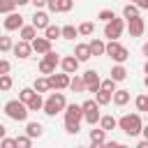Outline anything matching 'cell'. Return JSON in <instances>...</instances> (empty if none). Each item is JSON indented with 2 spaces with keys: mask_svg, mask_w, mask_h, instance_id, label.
Masks as SVG:
<instances>
[{
  "mask_svg": "<svg viewBox=\"0 0 148 148\" xmlns=\"http://www.w3.org/2000/svg\"><path fill=\"white\" fill-rule=\"evenodd\" d=\"M118 143H120V141H113V139H111V141H104V148H118Z\"/></svg>",
  "mask_w": 148,
  "mask_h": 148,
  "instance_id": "obj_45",
  "label": "cell"
},
{
  "mask_svg": "<svg viewBox=\"0 0 148 148\" xmlns=\"http://www.w3.org/2000/svg\"><path fill=\"white\" fill-rule=\"evenodd\" d=\"M0 148H16V139H9V136L0 139Z\"/></svg>",
  "mask_w": 148,
  "mask_h": 148,
  "instance_id": "obj_42",
  "label": "cell"
},
{
  "mask_svg": "<svg viewBox=\"0 0 148 148\" xmlns=\"http://www.w3.org/2000/svg\"><path fill=\"white\" fill-rule=\"evenodd\" d=\"M111 79L118 83V81H125L127 79V69H125V65H113L111 67Z\"/></svg>",
  "mask_w": 148,
  "mask_h": 148,
  "instance_id": "obj_24",
  "label": "cell"
},
{
  "mask_svg": "<svg viewBox=\"0 0 148 148\" xmlns=\"http://www.w3.org/2000/svg\"><path fill=\"white\" fill-rule=\"evenodd\" d=\"M79 65H81V62H79L74 56H65V58H60V69H62L65 74H76Z\"/></svg>",
  "mask_w": 148,
  "mask_h": 148,
  "instance_id": "obj_15",
  "label": "cell"
},
{
  "mask_svg": "<svg viewBox=\"0 0 148 148\" xmlns=\"http://www.w3.org/2000/svg\"><path fill=\"white\" fill-rule=\"evenodd\" d=\"M18 35H21V39H25V42H32L35 37H37V28L30 23V25H23L21 30H18Z\"/></svg>",
  "mask_w": 148,
  "mask_h": 148,
  "instance_id": "obj_23",
  "label": "cell"
},
{
  "mask_svg": "<svg viewBox=\"0 0 148 148\" xmlns=\"http://www.w3.org/2000/svg\"><path fill=\"white\" fill-rule=\"evenodd\" d=\"M44 37H46L49 42L58 39V37H60V28H58V25H51V23H49V25L44 28Z\"/></svg>",
  "mask_w": 148,
  "mask_h": 148,
  "instance_id": "obj_31",
  "label": "cell"
},
{
  "mask_svg": "<svg viewBox=\"0 0 148 148\" xmlns=\"http://www.w3.org/2000/svg\"><path fill=\"white\" fill-rule=\"evenodd\" d=\"M49 23H51V21H49V12H44V9H35V14H32V25H35L37 30H44Z\"/></svg>",
  "mask_w": 148,
  "mask_h": 148,
  "instance_id": "obj_16",
  "label": "cell"
},
{
  "mask_svg": "<svg viewBox=\"0 0 148 148\" xmlns=\"http://www.w3.org/2000/svg\"><path fill=\"white\" fill-rule=\"evenodd\" d=\"M123 30H125V18H111L106 25H104V37L106 39H118L120 35H123Z\"/></svg>",
  "mask_w": 148,
  "mask_h": 148,
  "instance_id": "obj_7",
  "label": "cell"
},
{
  "mask_svg": "<svg viewBox=\"0 0 148 148\" xmlns=\"http://www.w3.org/2000/svg\"><path fill=\"white\" fill-rule=\"evenodd\" d=\"M134 148H148V139H141V141H139Z\"/></svg>",
  "mask_w": 148,
  "mask_h": 148,
  "instance_id": "obj_47",
  "label": "cell"
},
{
  "mask_svg": "<svg viewBox=\"0 0 148 148\" xmlns=\"http://www.w3.org/2000/svg\"><path fill=\"white\" fill-rule=\"evenodd\" d=\"M141 136H143V139H148V123L141 127Z\"/></svg>",
  "mask_w": 148,
  "mask_h": 148,
  "instance_id": "obj_49",
  "label": "cell"
},
{
  "mask_svg": "<svg viewBox=\"0 0 148 148\" xmlns=\"http://www.w3.org/2000/svg\"><path fill=\"white\" fill-rule=\"evenodd\" d=\"M143 86H146V88H148V74H146V76H143Z\"/></svg>",
  "mask_w": 148,
  "mask_h": 148,
  "instance_id": "obj_54",
  "label": "cell"
},
{
  "mask_svg": "<svg viewBox=\"0 0 148 148\" xmlns=\"http://www.w3.org/2000/svg\"><path fill=\"white\" fill-rule=\"evenodd\" d=\"M99 104L95 102V99H86L83 104H81V111H83V120L92 127V125H97L99 123V118H102V113H99Z\"/></svg>",
  "mask_w": 148,
  "mask_h": 148,
  "instance_id": "obj_6",
  "label": "cell"
},
{
  "mask_svg": "<svg viewBox=\"0 0 148 148\" xmlns=\"http://www.w3.org/2000/svg\"><path fill=\"white\" fill-rule=\"evenodd\" d=\"M62 113H65V132H67V134H79L81 120H83L81 104H67Z\"/></svg>",
  "mask_w": 148,
  "mask_h": 148,
  "instance_id": "obj_1",
  "label": "cell"
},
{
  "mask_svg": "<svg viewBox=\"0 0 148 148\" xmlns=\"http://www.w3.org/2000/svg\"><path fill=\"white\" fill-rule=\"evenodd\" d=\"M111 95H113V92H106V90L99 88V90L95 92V102H97L99 106H106V104H111Z\"/></svg>",
  "mask_w": 148,
  "mask_h": 148,
  "instance_id": "obj_27",
  "label": "cell"
},
{
  "mask_svg": "<svg viewBox=\"0 0 148 148\" xmlns=\"http://www.w3.org/2000/svg\"><path fill=\"white\" fill-rule=\"evenodd\" d=\"M76 148H86V146H76Z\"/></svg>",
  "mask_w": 148,
  "mask_h": 148,
  "instance_id": "obj_57",
  "label": "cell"
},
{
  "mask_svg": "<svg viewBox=\"0 0 148 148\" xmlns=\"http://www.w3.org/2000/svg\"><path fill=\"white\" fill-rule=\"evenodd\" d=\"M46 7L53 14H65V12H72L74 0H46Z\"/></svg>",
  "mask_w": 148,
  "mask_h": 148,
  "instance_id": "obj_11",
  "label": "cell"
},
{
  "mask_svg": "<svg viewBox=\"0 0 148 148\" xmlns=\"http://www.w3.org/2000/svg\"><path fill=\"white\" fill-rule=\"evenodd\" d=\"M5 113H7V118H12V120H16V123H25L28 120V106L21 102V99H9L7 104H5Z\"/></svg>",
  "mask_w": 148,
  "mask_h": 148,
  "instance_id": "obj_4",
  "label": "cell"
},
{
  "mask_svg": "<svg viewBox=\"0 0 148 148\" xmlns=\"http://www.w3.org/2000/svg\"><path fill=\"white\" fill-rule=\"evenodd\" d=\"M32 90L39 92V95H42V92H49V90H51V88H49V79H46V76H37L35 83H32Z\"/></svg>",
  "mask_w": 148,
  "mask_h": 148,
  "instance_id": "obj_26",
  "label": "cell"
},
{
  "mask_svg": "<svg viewBox=\"0 0 148 148\" xmlns=\"http://www.w3.org/2000/svg\"><path fill=\"white\" fill-rule=\"evenodd\" d=\"M53 72H56V65L42 58V60H39V74H44V76H49V74H53Z\"/></svg>",
  "mask_w": 148,
  "mask_h": 148,
  "instance_id": "obj_32",
  "label": "cell"
},
{
  "mask_svg": "<svg viewBox=\"0 0 148 148\" xmlns=\"http://www.w3.org/2000/svg\"><path fill=\"white\" fill-rule=\"evenodd\" d=\"M16 148H32V139H30L28 134L16 136Z\"/></svg>",
  "mask_w": 148,
  "mask_h": 148,
  "instance_id": "obj_38",
  "label": "cell"
},
{
  "mask_svg": "<svg viewBox=\"0 0 148 148\" xmlns=\"http://www.w3.org/2000/svg\"><path fill=\"white\" fill-rule=\"evenodd\" d=\"M12 46H14L12 37H7V35H0V53H7V51H12Z\"/></svg>",
  "mask_w": 148,
  "mask_h": 148,
  "instance_id": "obj_35",
  "label": "cell"
},
{
  "mask_svg": "<svg viewBox=\"0 0 148 148\" xmlns=\"http://www.w3.org/2000/svg\"><path fill=\"white\" fill-rule=\"evenodd\" d=\"M90 141H106V132L102 127H92L90 130Z\"/></svg>",
  "mask_w": 148,
  "mask_h": 148,
  "instance_id": "obj_34",
  "label": "cell"
},
{
  "mask_svg": "<svg viewBox=\"0 0 148 148\" xmlns=\"http://www.w3.org/2000/svg\"><path fill=\"white\" fill-rule=\"evenodd\" d=\"M136 7H139V9H148V0H139Z\"/></svg>",
  "mask_w": 148,
  "mask_h": 148,
  "instance_id": "obj_50",
  "label": "cell"
},
{
  "mask_svg": "<svg viewBox=\"0 0 148 148\" xmlns=\"http://www.w3.org/2000/svg\"><path fill=\"white\" fill-rule=\"evenodd\" d=\"M14 2H16V7H23V5H28L30 0H14Z\"/></svg>",
  "mask_w": 148,
  "mask_h": 148,
  "instance_id": "obj_51",
  "label": "cell"
},
{
  "mask_svg": "<svg viewBox=\"0 0 148 148\" xmlns=\"http://www.w3.org/2000/svg\"><path fill=\"white\" fill-rule=\"evenodd\" d=\"M76 30H79V35H83V37H90V35L95 32V23H92V21H83V23H81Z\"/></svg>",
  "mask_w": 148,
  "mask_h": 148,
  "instance_id": "obj_30",
  "label": "cell"
},
{
  "mask_svg": "<svg viewBox=\"0 0 148 148\" xmlns=\"http://www.w3.org/2000/svg\"><path fill=\"white\" fill-rule=\"evenodd\" d=\"M72 92H86V86H83V79L81 74H74V79H69V86H67Z\"/></svg>",
  "mask_w": 148,
  "mask_h": 148,
  "instance_id": "obj_25",
  "label": "cell"
},
{
  "mask_svg": "<svg viewBox=\"0 0 148 148\" xmlns=\"http://www.w3.org/2000/svg\"><path fill=\"white\" fill-rule=\"evenodd\" d=\"M104 56H111V60L116 65H123L127 58H130V51L118 42V39H109L106 42V49H104Z\"/></svg>",
  "mask_w": 148,
  "mask_h": 148,
  "instance_id": "obj_5",
  "label": "cell"
},
{
  "mask_svg": "<svg viewBox=\"0 0 148 148\" xmlns=\"http://www.w3.org/2000/svg\"><path fill=\"white\" fill-rule=\"evenodd\" d=\"M97 125H99V127H102L104 132H111V130H116V127H118V120H116V118H113V116L109 113V116H102Z\"/></svg>",
  "mask_w": 148,
  "mask_h": 148,
  "instance_id": "obj_21",
  "label": "cell"
},
{
  "mask_svg": "<svg viewBox=\"0 0 148 148\" xmlns=\"http://www.w3.org/2000/svg\"><path fill=\"white\" fill-rule=\"evenodd\" d=\"M16 9V2L14 0H0V14H9Z\"/></svg>",
  "mask_w": 148,
  "mask_h": 148,
  "instance_id": "obj_39",
  "label": "cell"
},
{
  "mask_svg": "<svg viewBox=\"0 0 148 148\" xmlns=\"http://www.w3.org/2000/svg\"><path fill=\"white\" fill-rule=\"evenodd\" d=\"M49 79V88L51 90H65L67 86H69V74H65V72H60V74H49L46 76Z\"/></svg>",
  "mask_w": 148,
  "mask_h": 148,
  "instance_id": "obj_9",
  "label": "cell"
},
{
  "mask_svg": "<svg viewBox=\"0 0 148 148\" xmlns=\"http://www.w3.org/2000/svg\"><path fill=\"white\" fill-rule=\"evenodd\" d=\"M143 72H146V74H148V60H146V62H143Z\"/></svg>",
  "mask_w": 148,
  "mask_h": 148,
  "instance_id": "obj_53",
  "label": "cell"
},
{
  "mask_svg": "<svg viewBox=\"0 0 148 148\" xmlns=\"http://www.w3.org/2000/svg\"><path fill=\"white\" fill-rule=\"evenodd\" d=\"M25 106H28V111H42V106H44V97H42L39 92H35V97H32Z\"/></svg>",
  "mask_w": 148,
  "mask_h": 148,
  "instance_id": "obj_28",
  "label": "cell"
},
{
  "mask_svg": "<svg viewBox=\"0 0 148 148\" xmlns=\"http://www.w3.org/2000/svg\"><path fill=\"white\" fill-rule=\"evenodd\" d=\"M99 88H102V90H106V92H113V90H116V81H113L111 76H109V79H102Z\"/></svg>",
  "mask_w": 148,
  "mask_h": 148,
  "instance_id": "obj_41",
  "label": "cell"
},
{
  "mask_svg": "<svg viewBox=\"0 0 148 148\" xmlns=\"http://www.w3.org/2000/svg\"><path fill=\"white\" fill-rule=\"evenodd\" d=\"M65 106H67V97H65V92H62V90H56V92H51V95L44 99L42 111H44L46 116H58V113L65 111Z\"/></svg>",
  "mask_w": 148,
  "mask_h": 148,
  "instance_id": "obj_2",
  "label": "cell"
},
{
  "mask_svg": "<svg viewBox=\"0 0 148 148\" xmlns=\"http://www.w3.org/2000/svg\"><path fill=\"white\" fill-rule=\"evenodd\" d=\"M5 136H7V127L0 123V139H5Z\"/></svg>",
  "mask_w": 148,
  "mask_h": 148,
  "instance_id": "obj_48",
  "label": "cell"
},
{
  "mask_svg": "<svg viewBox=\"0 0 148 148\" xmlns=\"http://www.w3.org/2000/svg\"><path fill=\"white\" fill-rule=\"evenodd\" d=\"M118 127L125 134H130V136H139L141 134V127H143V120H141L139 113H125V116L118 118Z\"/></svg>",
  "mask_w": 148,
  "mask_h": 148,
  "instance_id": "obj_3",
  "label": "cell"
},
{
  "mask_svg": "<svg viewBox=\"0 0 148 148\" xmlns=\"http://www.w3.org/2000/svg\"><path fill=\"white\" fill-rule=\"evenodd\" d=\"M90 148H104V141H90Z\"/></svg>",
  "mask_w": 148,
  "mask_h": 148,
  "instance_id": "obj_46",
  "label": "cell"
},
{
  "mask_svg": "<svg viewBox=\"0 0 148 148\" xmlns=\"http://www.w3.org/2000/svg\"><path fill=\"white\" fill-rule=\"evenodd\" d=\"M111 102L116 104V106H125L127 102H130V90H113V95H111Z\"/></svg>",
  "mask_w": 148,
  "mask_h": 148,
  "instance_id": "obj_19",
  "label": "cell"
},
{
  "mask_svg": "<svg viewBox=\"0 0 148 148\" xmlns=\"http://www.w3.org/2000/svg\"><path fill=\"white\" fill-rule=\"evenodd\" d=\"M97 18H99V21H104V23H109L111 18H116V14H113L111 9H99V12H97Z\"/></svg>",
  "mask_w": 148,
  "mask_h": 148,
  "instance_id": "obj_40",
  "label": "cell"
},
{
  "mask_svg": "<svg viewBox=\"0 0 148 148\" xmlns=\"http://www.w3.org/2000/svg\"><path fill=\"white\" fill-rule=\"evenodd\" d=\"M127 30H130V37H141V35H143V30H146L143 18H141V16L130 18V21H127Z\"/></svg>",
  "mask_w": 148,
  "mask_h": 148,
  "instance_id": "obj_13",
  "label": "cell"
},
{
  "mask_svg": "<svg viewBox=\"0 0 148 148\" xmlns=\"http://www.w3.org/2000/svg\"><path fill=\"white\" fill-rule=\"evenodd\" d=\"M2 25H5L7 32H12V30H21V28H23V16L16 14V12H9V14H5Z\"/></svg>",
  "mask_w": 148,
  "mask_h": 148,
  "instance_id": "obj_10",
  "label": "cell"
},
{
  "mask_svg": "<svg viewBox=\"0 0 148 148\" xmlns=\"http://www.w3.org/2000/svg\"><path fill=\"white\" fill-rule=\"evenodd\" d=\"M136 16H141V9H139L134 2H127V5L123 7V18L130 21V18H136Z\"/></svg>",
  "mask_w": 148,
  "mask_h": 148,
  "instance_id": "obj_20",
  "label": "cell"
},
{
  "mask_svg": "<svg viewBox=\"0 0 148 148\" xmlns=\"http://www.w3.org/2000/svg\"><path fill=\"white\" fill-rule=\"evenodd\" d=\"M9 69H12L9 60H0V74H9Z\"/></svg>",
  "mask_w": 148,
  "mask_h": 148,
  "instance_id": "obj_43",
  "label": "cell"
},
{
  "mask_svg": "<svg viewBox=\"0 0 148 148\" xmlns=\"http://www.w3.org/2000/svg\"><path fill=\"white\" fill-rule=\"evenodd\" d=\"M32 5H35V9H44L46 7V0H30Z\"/></svg>",
  "mask_w": 148,
  "mask_h": 148,
  "instance_id": "obj_44",
  "label": "cell"
},
{
  "mask_svg": "<svg viewBox=\"0 0 148 148\" xmlns=\"http://www.w3.org/2000/svg\"><path fill=\"white\" fill-rule=\"evenodd\" d=\"M30 46H32V53H37V56H44V53L51 51V42L46 37H35L30 42Z\"/></svg>",
  "mask_w": 148,
  "mask_h": 148,
  "instance_id": "obj_14",
  "label": "cell"
},
{
  "mask_svg": "<svg viewBox=\"0 0 148 148\" xmlns=\"http://www.w3.org/2000/svg\"><path fill=\"white\" fill-rule=\"evenodd\" d=\"M141 53H143V56H146V58H148V42H146V44H143V46H141Z\"/></svg>",
  "mask_w": 148,
  "mask_h": 148,
  "instance_id": "obj_52",
  "label": "cell"
},
{
  "mask_svg": "<svg viewBox=\"0 0 148 148\" xmlns=\"http://www.w3.org/2000/svg\"><path fill=\"white\" fill-rule=\"evenodd\" d=\"M88 46H90V56H104L106 42H102V39H90Z\"/></svg>",
  "mask_w": 148,
  "mask_h": 148,
  "instance_id": "obj_22",
  "label": "cell"
},
{
  "mask_svg": "<svg viewBox=\"0 0 148 148\" xmlns=\"http://www.w3.org/2000/svg\"><path fill=\"white\" fill-rule=\"evenodd\" d=\"M12 86H14L12 76H9V74H0V92H7V90H12Z\"/></svg>",
  "mask_w": 148,
  "mask_h": 148,
  "instance_id": "obj_33",
  "label": "cell"
},
{
  "mask_svg": "<svg viewBox=\"0 0 148 148\" xmlns=\"http://www.w3.org/2000/svg\"><path fill=\"white\" fill-rule=\"evenodd\" d=\"M134 106H136V111H148V95H139L134 99Z\"/></svg>",
  "mask_w": 148,
  "mask_h": 148,
  "instance_id": "obj_37",
  "label": "cell"
},
{
  "mask_svg": "<svg viewBox=\"0 0 148 148\" xmlns=\"http://www.w3.org/2000/svg\"><path fill=\"white\" fill-rule=\"evenodd\" d=\"M25 134L30 136V139H39L42 134H44V125L42 123H35V120H25Z\"/></svg>",
  "mask_w": 148,
  "mask_h": 148,
  "instance_id": "obj_17",
  "label": "cell"
},
{
  "mask_svg": "<svg viewBox=\"0 0 148 148\" xmlns=\"http://www.w3.org/2000/svg\"><path fill=\"white\" fill-rule=\"evenodd\" d=\"M130 2H134V5H139V0H130Z\"/></svg>",
  "mask_w": 148,
  "mask_h": 148,
  "instance_id": "obj_56",
  "label": "cell"
},
{
  "mask_svg": "<svg viewBox=\"0 0 148 148\" xmlns=\"http://www.w3.org/2000/svg\"><path fill=\"white\" fill-rule=\"evenodd\" d=\"M118 148H130V146H125V143H118Z\"/></svg>",
  "mask_w": 148,
  "mask_h": 148,
  "instance_id": "obj_55",
  "label": "cell"
},
{
  "mask_svg": "<svg viewBox=\"0 0 148 148\" xmlns=\"http://www.w3.org/2000/svg\"><path fill=\"white\" fill-rule=\"evenodd\" d=\"M81 79H83V86H86V92H97L99 90V83H102V76L95 72V69H88V72H83L81 74Z\"/></svg>",
  "mask_w": 148,
  "mask_h": 148,
  "instance_id": "obj_8",
  "label": "cell"
},
{
  "mask_svg": "<svg viewBox=\"0 0 148 148\" xmlns=\"http://www.w3.org/2000/svg\"><path fill=\"white\" fill-rule=\"evenodd\" d=\"M32 97H35V90H32V88H21V92H18V99H21L23 104H28Z\"/></svg>",
  "mask_w": 148,
  "mask_h": 148,
  "instance_id": "obj_36",
  "label": "cell"
},
{
  "mask_svg": "<svg viewBox=\"0 0 148 148\" xmlns=\"http://www.w3.org/2000/svg\"><path fill=\"white\" fill-rule=\"evenodd\" d=\"M72 56H74L79 62H86V60H90V58H92V56H90V46H88V44H76Z\"/></svg>",
  "mask_w": 148,
  "mask_h": 148,
  "instance_id": "obj_18",
  "label": "cell"
},
{
  "mask_svg": "<svg viewBox=\"0 0 148 148\" xmlns=\"http://www.w3.org/2000/svg\"><path fill=\"white\" fill-rule=\"evenodd\" d=\"M60 37H62V39H69V42H72L74 37H79V30H76L74 25H62V28H60Z\"/></svg>",
  "mask_w": 148,
  "mask_h": 148,
  "instance_id": "obj_29",
  "label": "cell"
},
{
  "mask_svg": "<svg viewBox=\"0 0 148 148\" xmlns=\"http://www.w3.org/2000/svg\"><path fill=\"white\" fill-rule=\"evenodd\" d=\"M12 53H14L16 58L25 60V58H30V56H32V46H30V42H25V39H18V42L12 46Z\"/></svg>",
  "mask_w": 148,
  "mask_h": 148,
  "instance_id": "obj_12",
  "label": "cell"
}]
</instances>
